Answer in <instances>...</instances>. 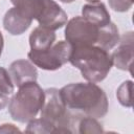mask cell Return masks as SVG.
Instances as JSON below:
<instances>
[{
	"label": "cell",
	"instance_id": "cell-13",
	"mask_svg": "<svg viewBox=\"0 0 134 134\" xmlns=\"http://www.w3.org/2000/svg\"><path fill=\"white\" fill-rule=\"evenodd\" d=\"M119 38L120 37L118 28L113 22H109L108 24L99 27L98 37L95 45L102 47L105 50H110L118 44Z\"/></svg>",
	"mask_w": 134,
	"mask_h": 134
},
{
	"label": "cell",
	"instance_id": "cell-16",
	"mask_svg": "<svg viewBox=\"0 0 134 134\" xmlns=\"http://www.w3.org/2000/svg\"><path fill=\"white\" fill-rule=\"evenodd\" d=\"M132 88H133L132 81H126L117 88L116 97L121 106L128 108L132 107Z\"/></svg>",
	"mask_w": 134,
	"mask_h": 134
},
{
	"label": "cell",
	"instance_id": "cell-23",
	"mask_svg": "<svg viewBox=\"0 0 134 134\" xmlns=\"http://www.w3.org/2000/svg\"><path fill=\"white\" fill-rule=\"evenodd\" d=\"M86 1H88V2H90V3H93V2H98L99 0H86Z\"/></svg>",
	"mask_w": 134,
	"mask_h": 134
},
{
	"label": "cell",
	"instance_id": "cell-17",
	"mask_svg": "<svg viewBox=\"0 0 134 134\" xmlns=\"http://www.w3.org/2000/svg\"><path fill=\"white\" fill-rule=\"evenodd\" d=\"M79 132L82 134L86 133H103V127L102 125L96 120V118L87 116L84 118H81L79 121Z\"/></svg>",
	"mask_w": 134,
	"mask_h": 134
},
{
	"label": "cell",
	"instance_id": "cell-3",
	"mask_svg": "<svg viewBox=\"0 0 134 134\" xmlns=\"http://www.w3.org/2000/svg\"><path fill=\"white\" fill-rule=\"evenodd\" d=\"M44 90L37 82L25 83L8 102V112L18 122H28L34 119L44 103Z\"/></svg>",
	"mask_w": 134,
	"mask_h": 134
},
{
	"label": "cell",
	"instance_id": "cell-10",
	"mask_svg": "<svg viewBox=\"0 0 134 134\" xmlns=\"http://www.w3.org/2000/svg\"><path fill=\"white\" fill-rule=\"evenodd\" d=\"M32 20L17 7L9 8L3 18V26L8 34L19 36L25 32L31 25Z\"/></svg>",
	"mask_w": 134,
	"mask_h": 134
},
{
	"label": "cell",
	"instance_id": "cell-7",
	"mask_svg": "<svg viewBox=\"0 0 134 134\" xmlns=\"http://www.w3.org/2000/svg\"><path fill=\"white\" fill-rule=\"evenodd\" d=\"M36 20L40 26L54 31L67 23V14L54 0H42Z\"/></svg>",
	"mask_w": 134,
	"mask_h": 134
},
{
	"label": "cell",
	"instance_id": "cell-4",
	"mask_svg": "<svg viewBox=\"0 0 134 134\" xmlns=\"http://www.w3.org/2000/svg\"><path fill=\"white\" fill-rule=\"evenodd\" d=\"M44 103L40 110L41 117L51 122L55 128H69L72 125L73 116L64 104L60 90L48 88L44 90Z\"/></svg>",
	"mask_w": 134,
	"mask_h": 134
},
{
	"label": "cell",
	"instance_id": "cell-11",
	"mask_svg": "<svg viewBox=\"0 0 134 134\" xmlns=\"http://www.w3.org/2000/svg\"><path fill=\"white\" fill-rule=\"evenodd\" d=\"M82 17H84L86 20L95 24L98 27L111 22L110 14L106 5L99 1L85 4L82 7Z\"/></svg>",
	"mask_w": 134,
	"mask_h": 134
},
{
	"label": "cell",
	"instance_id": "cell-20",
	"mask_svg": "<svg viewBox=\"0 0 134 134\" xmlns=\"http://www.w3.org/2000/svg\"><path fill=\"white\" fill-rule=\"evenodd\" d=\"M3 46H4V40H3V36H2V32L0 31V57H1V54H2Z\"/></svg>",
	"mask_w": 134,
	"mask_h": 134
},
{
	"label": "cell",
	"instance_id": "cell-1",
	"mask_svg": "<svg viewBox=\"0 0 134 134\" xmlns=\"http://www.w3.org/2000/svg\"><path fill=\"white\" fill-rule=\"evenodd\" d=\"M60 93L69 110L94 118H102L108 112L107 95L95 83H71L60 89Z\"/></svg>",
	"mask_w": 134,
	"mask_h": 134
},
{
	"label": "cell",
	"instance_id": "cell-18",
	"mask_svg": "<svg viewBox=\"0 0 134 134\" xmlns=\"http://www.w3.org/2000/svg\"><path fill=\"white\" fill-rule=\"evenodd\" d=\"M134 0H109L110 7L118 13L128 12L133 5Z\"/></svg>",
	"mask_w": 134,
	"mask_h": 134
},
{
	"label": "cell",
	"instance_id": "cell-12",
	"mask_svg": "<svg viewBox=\"0 0 134 134\" xmlns=\"http://www.w3.org/2000/svg\"><path fill=\"white\" fill-rule=\"evenodd\" d=\"M55 34L53 30L38 26L29 36V46L32 51H44L50 48L55 41Z\"/></svg>",
	"mask_w": 134,
	"mask_h": 134
},
{
	"label": "cell",
	"instance_id": "cell-22",
	"mask_svg": "<svg viewBox=\"0 0 134 134\" xmlns=\"http://www.w3.org/2000/svg\"><path fill=\"white\" fill-rule=\"evenodd\" d=\"M60 1L63 2V3H71V2H73L75 0H60Z\"/></svg>",
	"mask_w": 134,
	"mask_h": 134
},
{
	"label": "cell",
	"instance_id": "cell-14",
	"mask_svg": "<svg viewBox=\"0 0 134 134\" xmlns=\"http://www.w3.org/2000/svg\"><path fill=\"white\" fill-rule=\"evenodd\" d=\"M14 86L9 72L4 67H0V110L7 106L8 97L14 92Z\"/></svg>",
	"mask_w": 134,
	"mask_h": 134
},
{
	"label": "cell",
	"instance_id": "cell-9",
	"mask_svg": "<svg viewBox=\"0 0 134 134\" xmlns=\"http://www.w3.org/2000/svg\"><path fill=\"white\" fill-rule=\"evenodd\" d=\"M8 72L14 85L17 87H20L25 83L37 82L38 79V70L36 65L28 60L22 59L14 61L9 66Z\"/></svg>",
	"mask_w": 134,
	"mask_h": 134
},
{
	"label": "cell",
	"instance_id": "cell-21",
	"mask_svg": "<svg viewBox=\"0 0 134 134\" xmlns=\"http://www.w3.org/2000/svg\"><path fill=\"white\" fill-rule=\"evenodd\" d=\"M21 1H22V0H10V2L14 4V6H16L17 4H19Z\"/></svg>",
	"mask_w": 134,
	"mask_h": 134
},
{
	"label": "cell",
	"instance_id": "cell-15",
	"mask_svg": "<svg viewBox=\"0 0 134 134\" xmlns=\"http://www.w3.org/2000/svg\"><path fill=\"white\" fill-rule=\"evenodd\" d=\"M54 126L49 122L48 120L44 118H34L28 121L27 127L25 129L26 133H39V134H48V133H53Z\"/></svg>",
	"mask_w": 134,
	"mask_h": 134
},
{
	"label": "cell",
	"instance_id": "cell-2",
	"mask_svg": "<svg viewBox=\"0 0 134 134\" xmlns=\"http://www.w3.org/2000/svg\"><path fill=\"white\" fill-rule=\"evenodd\" d=\"M69 62L81 71L86 81L92 83L104 81L113 65L109 51L97 45L72 48Z\"/></svg>",
	"mask_w": 134,
	"mask_h": 134
},
{
	"label": "cell",
	"instance_id": "cell-6",
	"mask_svg": "<svg viewBox=\"0 0 134 134\" xmlns=\"http://www.w3.org/2000/svg\"><path fill=\"white\" fill-rule=\"evenodd\" d=\"M66 24L65 39L72 48L96 44L99 27L95 24L81 16L70 19Z\"/></svg>",
	"mask_w": 134,
	"mask_h": 134
},
{
	"label": "cell",
	"instance_id": "cell-8",
	"mask_svg": "<svg viewBox=\"0 0 134 134\" xmlns=\"http://www.w3.org/2000/svg\"><path fill=\"white\" fill-rule=\"evenodd\" d=\"M113 65L116 68L129 71L132 73V64L134 58V37L133 31H129L125 34L121 38H119L118 46L116 50L111 54Z\"/></svg>",
	"mask_w": 134,
	"mask_h": 134
},
{
	"label": "cell",
	"instance_id": "cell-5",
	"mask_svg": "<svg viewBox=\"0 0 134 134\" xmlns=\"http://www.w3.org/2000/svg\"><path fill=\"white\" fill-rule=\"evenodd\" d=\"M72 46L67 41H59L50 48L44 51L30 50L27 54L29 61L44 70L53 71L60 69L64 64L69 62Z\"/></svg>",
	"mask_w": 134,
	"mask_h": 134
},
{
	"label": "cell",
	"instance_id": "cell-19",
	"mask_svg": "<svg viewBox=\"0 0 134 134\" xmlns=\"http://www.w3.org/2000/svg\"><path fill=\"white\" fill-rule=\"evenodd\" d=\"M10 133V132H20L18 128H16L12 124H3L0 126V133Z\"/></svg>",
	"mask_w": 134,
	"mask_h": 134
}]
</instances>
